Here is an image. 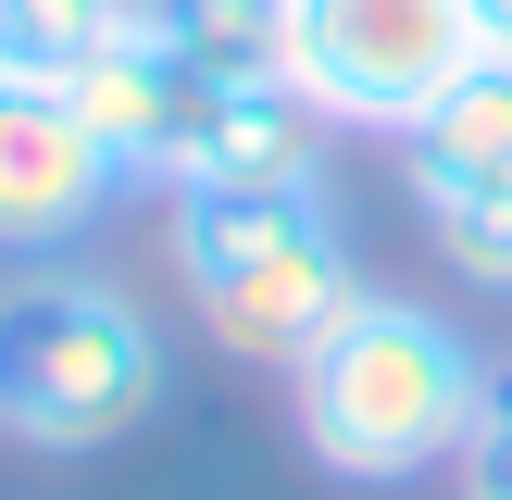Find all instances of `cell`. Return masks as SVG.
Instances as JSON below:
<instances>
[{
	"mask_svg": "<svg viewBox=\"0 0 512 500\" xmlns=\"http://www.w3.org/2000/svg\"><path fill=\"white\" fill-rule=\"evenodd\" d=\"M488 375H500V363H488L450 313L363 288V300L288 363V413H300V450H313L338 488H400V475L463 463L475 413H488Z\"/></svg>",
	"mask_w": 512,
	"mask_h": 500,
	"instance_id": "1",
	"label": "cell"
},
{
	"mask_svg": "<svg viewBox=\"0 0 512 500\" xmlns=\"http://www.w3.org/2000/svg\"><path fill=\"white\" fill-rule=\"evenodd\" d=\"M163 238H175L188 313L238 363H275V375L363 300V263H350V225L325 188H163Z\"/></svg>",
	"mask_w": 512,
	"mask_h": 500,
	"instance_id": "2",
	"label": "cell"
},
{
	"mask_svg": "<svg viewBox=\"0 0 512 500\" xmlns=\"http://www.w3.org/2000/svg\"><path fill=\"white\" fill-rule=\"evenodd\" d=\"M150 413H163V338L113 275H75V263L0 275V438L113 450Z\"/></svg>",
	"mask_w": 512,
	"mask_h": 500,
	"instance_id": "3",
	"label": "cell"
},
{
	"mask_svg": "<svg viewBox=\"0 0 512 500\" xmlns=\"http://www.w3.org/2000/svg\"><path fill=\"white\" fill-rule=\"evenodd\" d=\"M463 63H488L475 0H288V88L325 125L413 138Z\"/></svg>",
	"mask_w": 512,
	"mask_h": 500,
	"instance_id": "4",
	"label": "cell"
},
{
	"mask_svg": "<svg viewBox=\"0 0 512 500\" xmlns=\"http://www.w3.org/2000/svg\"><path fill=\"white\" fill-rule=\"evenodd\" d=\"M413 213L475 288H512V63H463L450 100L400 138Z\"/></svg>",
	"mask_w": 512,
	"mask_h": 500,
	"instance_id": "5",
	"label": "cell"
},
{
	"mask_svg": "<svg viewBox=\"0 0 512 500\" xmlns=\"http://www.w3.org/2000/svg\"><path fill=\"white\" fill-rule=\"evenodd\" d=\"M113 188L125 163L63 88H0V263H50L63 238H88Z\"/></svg>",
	"mask_w": 512,
	"mask_h": 500,
	"instance_id": "6",
	"label": "cell"
},
{
	"mask_svg": "<svg viewBox=\"0 0 512 500\" xmlns=\"http://www.w3.org/2000/svg\"><path fill=\"white\" fill-rule=\"evenodd\" d=\"M75 113L100 125V150L125 163V188H188V163H200V138H213V100H225V75H200V63H175L150 25H125L113 50H100L88 75H75Z\"/></svg>",
	"mask_w": 512,
	"mask_h": 500,
	"instance_id": "7",
	"label": "cell"
},
{
	"mask_svg": "<svg viewBox=\"0 0 512 500\" xmlns=\"http://www.w3.org/2000/svg\"><path fill=\"white\" fill-rule=\"evenodd\" d=\"M325 138L338 125L288 88V75H250L213 100V138H200L188 188H325Z\"/></svg>",
	"mask_w": 512,
	"mask_h": 500,
	"instance_id": "8",
	"label": "cell"
},
{
	"mask_svg": "<svg viewBox=\"0 0 512 500\" xmlns=\"http://www.w3.org/2000/svg\"><path fill=\"white\" fill-rule=\"evenodd\" d=\"M138 25L175 50V63L225 75V88L288 75V0H138Z\"/></svg>",
	"mask_w": 512,
	"mask_h": 500,
	"instance_id": "9",
	"label": "cell"
},
{
	"mask_svg": "<svg viewBox=\"0 0 512 500\" xmlns=\"http://www.w3.org/2000/svg\"><path fill=\"white\" fill-rule=\"evenodd\" d=\"M138 25V0H0V88H75Z\"/></svg>",
	"mask_w": 512,
	"mask_h": 500,
	"instance_id": "10",
	"label": "cell"
},
{
	"mask_svg": "<svg viewBox=\"0 0 512 500\" xmlns=\"http://www.w3.org/2000/svg\"><path fill=\"white\" fill-rule=\"evenodd\" d=\"M450 475H463V500H512V375H488V413H475Z\"/></svg>",
	"mask_w": 512,
	"mask_h": 500,
	"instance_id": "11",
	"label": "cell"
},
{
	"mask_svg": "<svg viewBox=\"0 0 512 500\" xmlns=\"http://www.w3.org/2000/svg\"><path fill=\"white\" fill-rule=\"evenodd\" d=\"M475 38H488V63H512V0H475Z\"/></svg>",
	"mask_w": 512,
	"mask_h": 500,
	"instance_id": "12",
	"label": "cell"
}]
</instances>
